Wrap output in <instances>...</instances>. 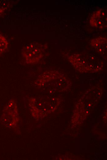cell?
I'll return each instance as SVG.
<instances>
[{"label":"cell","mask_w":107,"mask_h":160,"mask_svg":"<svg viewBox=\"0 0 107 160\" xmlns=\"http://www.w3.org/2000/svg\"><path fill=\"white\" fill-rule=\"evenodd\" d=\"M9 4L8 1L0 0V13L4 12L8 8Z\"/></svg>","instance_id":"obj_3"},{"label":"cell","mask_w":107,"mask_h":160,"mask_svg":"<svg viewBox=\"0 0 107 160\" xmlns=\"http://www.w3.org/2000/svg\"><path fill=\"white\" fill-rule=\"evenodd\" d=\"M22 54L27 63L33 64L39 60L42 53L38 45L32 43L23 49Z\"/></svg>","instance_id":"obj_1"},{"label":"cell","mask_w":107,"mask_h":160,"mask_svg":"<svg viewBox=\"0 0 107 160\" xmlns=\"http://www.w3.org/2000/svg\"><path fill=\"white\" fill-rule=\"evenodd\" d=\"M8 43L6 38L0 35V54L3 53L7 48Z\"/></svg>","instance_id":"obj_2"}]
</instances>
